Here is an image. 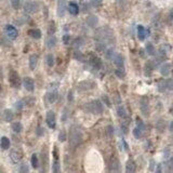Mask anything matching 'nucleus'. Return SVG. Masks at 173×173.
Segmentation results:
<instances>
[{
    "label": "nucleus",
    "mask_w": 173,
    "mask_h": 173,
    "mask_svg": "<svg viewBox=\"0 0 173 173\" xmlns=\"http://www.w3.org/2000/svg\"><path fill=\"white\" fill-rule=\"evenodd\" d=\"M82 142V132L78 127H72L69 130V143L70 146L76 147Z\"/></svg>",
    "instance_id": "f257e3e1"
},
{
    "label": "nucleus",
    "mask_w": 173,
    "mask_h": 173,
    "mask_svg": "<svg viewBox=\"0 0 173 173\" xmlns=\"http://www.w3.org/2000/svg\"><path fill=\"white\" fill-rule=\"evenodd\" d=\"M84 108L88 113H92V114H101L104 111V107H103V104L100 100H94V101H91L89 103H86L84 105Z\"/></svg>",
    "instance_id": "f03ea898"
},
{
    "label": "nucleus",
    "mask_w": 173,
    "mask_h": 173,
    "mask_svg": "<svg viewBox=\"0 0 173 173\" xmlns=\"http://www.w3.org/2000/svg\"><path fill=\"white\" fill-rule=\"evenodd\" d=\"M9 81L10 84L13 86V88H20L21 86V78L18 76V74L15 70H10L9 73Z\"/></svg>",
    "instance_id": "7ed1b4c3"
},
{
    "label": "nucleus",
    "mask_w": 173,
    "mask_h": 173,
    "mask_svg": "<svg viewBox=\"0 0 173 173\" xmlns=\"http://www.w3.org/2000/svg\"><path fill=\"white\" fill-rule=\"evenodd\" d=\"M24 10L28 14H33L39 10V3L37 1H27V2H25Z\"/></svg>",
    "instance_id": "20e7f679"
},
{
    "label": "nucleus",
    "mask_w": 173,
    "mask_h": 173,
    "mask_svg": "<svg viewBox=\"0 0 173 173\" xmlns=\"http://www.w3.org/2000/svg\"><path fill=\"white\" fill-rule=\"evenodd\" d=\"M109 170L111 173H121V167H120L119 159L117 157H111V162H109Z\"/></svg>",
    "instance_id": "39448f33"
},
{
    "label": "nucleus",
    "mask_w": 173,
    "mask_h": 173,
    "mask_svg": "<svg viewBox=\"0 0 173 173\" xmlns=\"http://www.w3.org/2000/svg\"><path fill=\"white\" fill-rule=\"evenodd\" d=\"M4 32H6V35L9 37L11 40H15V39L18 38V29L15 28L14 26L12 25H7L6 28H4Z\"/></svg>",
    "instance_id": "423d86ee"
},
{
    "label": "nucleus",
    "mask_w": 173,
    "mask_h": 173,
    "mask_svg": "<svg viewBox=\"0 0 173 173\" xmlns=\"http://www.w3.org/2000/svg\"><path fill=\"white\" fill-rule=\"evenodd\" d=\"M47 125H48L49 128L51 129H55L56 127V118H55V114L52 111H48L47 113Z\"/></svg>",
    "instance_id": "0eeeda50"
},
{
    "label": "nucleus",
    "mask_w": 173,
    "mask_h": 173,
    "mask_svg": "<svg viewBox=\"0 0 173 173\" xmlns=\"http://www.w3.org/2000/svg\"><path fill=\"white\" fill-rule=\"evenodd\" d=\"M95 86V84L93 81H81L77 86V89L79 91H86V90H91Z\"/></svg>",
    "instance_id": "6e6552de"
},
{
    "label": "nucleus",
    "mask_w": 173,
    "mask_h": 173,
    "mask_svg": "<svg viewBox=\"0 0 173 173\" xmlns=\"http://www.w3.org/2000/svg\"><path fill=\"white\" fill-rule=\"evenodd\" d=\"M66 0H57V9H56V12H57V16L59 18H63L64 14H65V11H66Z\"/></svg>",
    "instance_id": "1a4fd4ad"
},
{
    "label": "nucleus",
    "mask_w": 173,
    "mask_h": 173,
    "mask_svg": "<svg viewBox=\"0 0 173 173\" xmlns=\"http://www.w3.org/2000/svg\"><path fill=\"white\" fill-rule=\"evenodd\" d=\"M90 64L94 67L95 69H100L102 67V61L100 57H97L96 55H94V54H90Z\"/></svg>",
    "instance_id": "9d476101"
},
{
    "label": "nucleus",
    "mask_w": 173,
    "mask_h": 173,
    "mask_svg": "<svg viewBox=\"0 0 173 173\" xmlns=\"http://www.w3.org/2000/svg\"><path fill=\"white\" fill-rule=\"evenodd\" d=\"M23 84H24L25 89H26L27 91H29V92L34 91V89H35V82H34L33 79L29 78V77L24 78V80H23Z\"/></svg>",
    "instance_id": "9b49d317"
},
{
    "label": "nucleus",
    "mask_w": 173,
    "mask_h": 173,
    "mask_svg": "<svg viewBox=\"0 0 173 173\" xmlns=\"http://www.w3.org/2000/svg\"><path fill=\"white\" fill-rule=\"evenodd\" d=\"M113 62L114 64L118 67V68H123V65H125V62H123V57L121 54H115L113 57Z\"/></svg>",
    "instance_id": "f8f14e48"
},
{
    "label": "nucleus",
    "mask_w": 173,
    "mask_h": 173,
    "mask_svg": "<svg viewBox=\"0 0 173 173\" xmlns=\"http://www.w3.org/2000/svg\"><path fill=\"white\" fill-rule=\"evenodd\" d=\"M135 171H136L135 162L132 159H129L125 164V173H135Z\"/></svg>",
    "instance_id": "ddd939ff"
},
{
    "label": "nucleus",
    "mask_w": 173,
    "mask_h": 173,
    "mask_svg": "<svg viewBox=\"0 0 173 173\" xmlns=\"http://www.w3.org/2000/svg\"><path fill=\"white\" fill-rule=\"evenodd\" d=\"M57 95H59V94H57L56 89H52L47 93V100H48L49 103L52 104V103H54V102L57 100Z\"/></svg>",
    "instance_id": "4468645a"
},
{
    "label": "nucleus",
    "mask_w": 173,
    "mask_h": 173,
    "mask_svg": "<svg viewBox=\"0 0 173 173\" xmlns=\"http://www.w3.org/2000/svg\"><path fill=\"white\" fill-rule=\"evenodd\" d=\"M10 158H11V160H12L13 163H18V162H20L21 159H22L21 152L14 149V150H12V152H10Z\"/></svg>",
    "instance_id": "2eb2a0df"
},
{
    "label": "nucleus",
    "mask_w": 173,
    "mask_h": 173,
    "mask_svg": "<svg viewBox=\"0 0 173 173\" xmlns=\"http://www.w3.org/2000/svg\"><path fill=\"white\" fill-rule=\"evenodd\" d=\"M67 10L72 15H78L79 13V7L75 2H69V4L67 6Z\"/></svg>",
    "instance_id": "dca6fc26"
},
{
    "label": "nucleus",
    "mask_w": 173,
    "mask_h": 173,
    "mask_svg": "<svg viewBox=\"0 0 173 173\" xmlns=\"http://www.w3.org/2000/svg\"><path fill=\"white\" fill-rule=\"evenodd\" d=\"M37 64H38V55L37 54H33L29 56V68L32 70L37 67Z\"/></svg>",
    "instance_id": "f3484780"
},
{
    "label": "nucleus",
    "mask_w": 173,
    "mask_h": 173,
    "mask_svg": "<svg viewBox=\"0 0 173 173\" xmlns=\"http://www.w3.org/2000/svg\"><path fill=\"white\" fill-rule=\"evenodd\" d=\"M160 73L162 76H164V77H167V76H169L171 73V64H169V63H166V64H163V65L161 66V69H160Z\"/></svg>",
    "instance_id": "a211bd4d"
},
{
    "label": "nucleus",
    "mask_w": 173,
    "mask_h": 173,
    "mask_svg": "<svg viewBox=\"0 0 173 173\" xmlns=\"http://www.w3.org/2000/svg\"><path fill=\"white\" fill-rule=\"evenodd\" d=\"M140 106H141V111L144 115H147V111H148V100L146 97H143L142 101L140 102Z\"/></svg>",
    "instance_id": "6ab92c4d"
},
{
    "label": "nucleus",
    "mask_w": 173,
    "mask_h": 173,
    "mask_svg": "<svg viewBox=\"0 0 173 173\" xmlns=\"http://www.w3.org/2000/svg\"><path fill=\"white\" fill-rule=\"evenodd\" d=\"M28 35L34 39H39L41 38V32L38 28H33V29L28 30Z\"/></svg>",
    "instance_id": "aec40b11"
},
{
    "label": "nucleus",
    "mask_w": 173,
    "mask_h": 173,
    "mask_svg": "<svg viewBox=\"0 0 173 173\" xmlns=\"http://www.w3.org/2000/svg\"><path fill=\"white\" fill-rule=\"evenodd\" d=\"M137 37L140 40H144L145 37H146V29L144 28V26L142 25H139L137 26Z\"/></svg>",
    "instance_id": "412c9836"
},
{
    "label": "nucleus",
    "mask_w": 173,
    "mask_h": 173,
    "mask_svg": "<svg viewBox=\"0 0 173 173\" xmlns=\"http://www.w3.org/2000/svg\"><path fill=\"white\" fill-rule=\"evenodd\" d=\"M3 118H4V120L6 121H12L13 118H14V114H13V111H11V109H6V111H3Z\"/></svg>",
    "instance_id": "4be33fe9"
},
{
    "label": "nucleus",
    "mask_w": 173,
    "mask_h": 173,
    "mask_svg": "<svg viewBox=\"0 0 173 173\" xmlns=\"http://www.w3.org/2000/svg\"><path fill=\"white\" fill-rule=\"evenodd\" d=\"M10 140L8 139V137H6V136H2L1 137V140H0V146H1V148L2 149H9V147H10Z\"/></svg>",
    "instance_id": "5701e85b"
},
{
    "label": "nucleus",
    "mask_w": 173,
    "mask_h": 173,
    "mask_svg": "<svg viewBox=\"0 0 173 173\" xmlns=\"http://www.w3.org/2000/svg\"><path fill=\"white\" fill-rule=\"evenodd\" d=\"M86 24L89 25L90 27H95V25L97 24V18L94 15H91L86 18Z\"/></svg>",
    "instance_id": "b1692460"
},
{
    "label": "nucleus",
    "mask_w": 173,
    "mask_h": 173,
    "mask_svg": "<svg viewBox=\"0 0 173 173\" xmlns=\"http://www.w3.org/2000/svg\"><path fill=\"white\" fill-rule=\"evenodd\" d=\"M47 45H48V48L52 49L54 48L55 45H56V38L54 36H50L47 40Z\"/></svg>",
    "instance_id": "393cba45"
},
{
    "label": "nucleus",
    "mask_w": 173,
    "mask_h": 173,
    "mask_svg": "<svg viewBox=\"0 0 173 173\" xmlns=\"http://www.w3.org/2000/svg\"><path fill=\"white\" fill-rule=\"evenodd\" d=\"M12 130L15 132V133H20L23 130V127H22L21 122H13L12 123Z\"/></svg>",
    "instance_id": "a878e982"
},
{
    "label": "nucleus",
    "mask_w": 173,
    "mask_h": 173,
    "mask_svg": "<svg viewBox=\"0 0 173 173\" xmlns=\"http://www.w3.org/2000/svg\"><path fill=\"white\" fill-rule=\"evenodd\" d=\"M24 101H25L24 103L27 106H33V105L35 104V102H36V99L33 97V96H27V97L24 99Z\"/></svg>",
    "instance_id": "bb28decb"
},
{
    "label": "nucleus",
    "mask_w": 173,
    "mask_h": 173,
    "mask_svg": "<svg viewBox=\"0 0 173 173\" xmlns=\"http://www.w3.org/2000/svg\"><path fill=\"white\" fill-rule=\"evenodd\" d=\"M32 166H33L34 169H37L39 167L38 157H37L36 154H33V156H32Z\"/></svg>",
    "instance_id": "cd10ccee"
},
{
    "label": "nucleus",
    "mask_w": 173,
    "mask_h": 173,
    "mask_svg": "<svg viewBox=\"0 0 173 173\" xmlns=\"http://www.w3.org/2000/svg\"><path fill=\"white\" fill-rule=\"evenodd\" d=\"M146 52L149 55H154V54H155V48H154V45H152L150 42H148L146 45Z\"/></svg>",
    "instance_id": "c85d7f7f"
},
{
    "label": "nucleus",
    "mask_w": 173,
    "mask_h": 173,
    "mask_svg": "<svg viewBox=\"0 0 173 173\" xmlns=\"http://www.w3.org/2000/svg\"><path fill=\"white\" fill-rule=\"evenodd\" d=\"M115 74H116L117 77L120 78V79H125V70H123V68H118V69H116Z\"/></svg>",
    "instance_id": "c756f323"
},
{
    "label": "nucleus",
    "mask_w": 173,
    "mask_h": 173,
    "mask_svg": "<svg viewBox=\"0 0 173 173\" xmlns=\"http://www.w3.org/2000/svg\"><path fill=\"white\" fill-rule=\"evenodd\" d=\"M117 114H118V116L121 117V118H125V109L123 106H118L117 108Z\"/></svg>",
    "instance_id": "7c9ffc66"
},
{
    "label": "nucleus",
    "mask_w": 173,
    "mask_h": 173,
    "mask_svg": "<svg viewBox=\"0 0 173 173\" xmlns=\"http://www.w3.org/2000/svg\"><path fill=\"white\" fill-rule=\"evenodd\" d=\"M47 64H48V66H50V67H52V66L54 65V56L52 54H48V55H47Z\"/></svg>",
    "instance_id": "2f4dec72"
},
{
    "label": "nucleus",
    "mask_w": 173,
    "mask_h": 173,
    "mask_svg": "<svg viewBox=\"0 0 173 173\" xmlns=\"http://www.w3.org/2000/svg\"><path fill=\"white\" fill-rule=\"evenodd\" d=\"M158 90L160 91V92H164L167 89V82L166 81H161V82H159L158 84Z\"/></svg>",
    "instance_id": "473e14b6"
},
{
    "label": "nucleus",
    "mask_w": 173,
    "mask_h": 173,
    "mask_svg": "<svg viewBox=\"0 0 173 173\" xmlns=\"http://www.w3.org/2000/svg\"><path fill=\"white\" fill-rule=\"evenodd\" d=\"M52 170H53V173H59V170H60V164H59L57 159H55L53 164H52Z\"/></svg>",
    "instance_id": "72a5a7b5"
},
{
    "label": "nucleus",
    "mask_w": 173,
    "mask_h": 173,
    "mask_svg": "<svg viewBox=\"0 0 173 173\" xmlns=\"http://www.w3.org/2000/svg\"><path fill=\"white\" fill-rule=\"evenodd\" d=\"M142 134H143V131L140 130L139 128H135L134 130H133V135H134L135 139H141V137H142Z\"/></svg>",
    "instance_id": "f704fd0d"
},
{
    "label": "nucleus",
    "mask_w": 173,
    "mask_h": 173,
    "mask_svg": "<svg viewBox=\"0 0 173 173\" xmlns=\"http://www.w3.org/2000/svg\"><path fill=\"white\" fill-rule=\"evenodd\" d=\"M28 166L26 163H22L21 167H20V170H18V173H28Z\"/></svg>",
    "instance_id": "c9c22d12"
},
{
    "label": "nucleus",
    "mask_w": 173,
    "mask_h": 173,
    "mask_svg": "<svg viewBox=\"0 0 173 173\" xmlns=\"http://www.w3.org/2000/svg\"><path fill=\"white\" fill-rule=\"evenodd\" d=\"M66 139H67L66 132L64 131V130H62V131L60 132V134H59V141H60V142H65Z\"/></svg>",
    "instance_id": "e433bc0d"
},
{
    "label": "nucleus",
    "mask_w": 173,
    "mask_h": 173,
    "mask_svg": "<svg viewBox=\"0 0 173 173\" xmlns=\"http://www.w3.org/2000/svg\"><path fill=\"white\" fill-rule=\"evenodd\" d=\"M54 32H55V25H54V22H51L50 25H49V35L53 36Z\"/></svg>",
    "instance_id": "4c0bfd02"
},
{
    "label": "nucleus",
    "mask_w": 173,
    "mask_h": 173,
    "mask_svg": "<svg viewBox=\"0 0 173 173\" xmlns=\"http://www.w3.org/2000/svg\"><path fill=\"white\" fill-rule=\"evenodd\" d=\"M136 125H137L136 128H139L140 130H142V131L145 129V125H144V122L141 119H139V118L136 119Z\"/></svg>",
    "instance_id": "58836bf2"
},
{
    "label": "nucleus",
    "mask_w": 173,
    "mask_h": 173,
    "mask_svg": "<svg viewBox=\"0 0 173 173\" xmlns=\"http://www.w3.org/2000/svg\"><path fill=\"white\" fill-rule=\"evenodd\" d=\"M74 56L76 60H79V61H82V54H81L80 51H75L74 52Z\"/></svg>",
    "instance_id": "ea45409f"
},
{
    "label": "nucleus",
    "mask_w": 173,
    "mask_h": 173,
    "mask_svg": "<svg viewBox=\"0 0 173 173\" xmlns=\"http://www.w3.org/2000/svg\"><path fill=\"white\" fill-rule=\"evenodd\" d=\"M105 53H106V57H107L108 60H111V59H113L114 55H115V54H114L113 49H109V50H107L106 52H105Z\"/></svg>",
    "instance_id": "a19ab883"
},
{
    "label": "nucleus",
    "mask_w": 173,
    "mask_h": 173,
    "mask_svg": "<svg viewBox=\"0 0 173 173\" xmlns=\"http://www.w3.org/2000/svg\"><path fill=\"white\" fill-rule=\"evenodd\" d=\"M11 4L14 9H18L20 7V0H11Z\"/></svg>",
    "instance_id": "79ce46f5"
},
{
    "label": "nucleus",
    "mask_w": 173,
    "mask_h": 173,
    "mask_svg": "<svg viewBox=\"0 0 173 173\" xmlns=\"http://www.w3.org/2000/svg\"><path fill=\"white\" fill-rule=\"evenodd\" d=\"M93 7H100L102 4V0H90Z\"/></svg>",
    "instance_id": "37998d69"
},
{
    "label": "nucleus",
    "mask_w": 173,
    "mask_h": 173,
    "mask_svg": "<svg viewBox=\"0 0 173 173\" xmlns=\"http://www.w3.org/2000/svg\"><path fill=\"white\" fill-rule=\"evenodd\" d=\"M121 130H122V132L123 133H127L128 132V123L127 122H123V123H121Z\"/></svg>",
    "instance_id": "c03bdc74"
},
{
    "label": "nucleus",
    "mask_w": 173,
    "mask_h": 173,
    "mask_svg": "<svg viewBox=\"0 0 173 173\" xmlns=\"http://www.w3.org/2000/svg\"><path fill=\"white\" fill-rule=\"evenodd\" d=\"M15 108H16L18 111H22V108H23V102L18 101V103H15Z\"/></svg>",
    "instance_id": "a18cd8bd"
},
{
    "label": "nucleus",
    "mask_w": 173,
    "mask_h": 173,
    "mask_svg": "<svg viewBox=\"0 0 173 173\" xmlns=\"http://www.w3.org/2000/svg\"><path fill=\"white\" fill-rule=\"evenodd\" d=\"M166 82H167V89L168 90H172V82H173L172 79H168Z\"/></svg>",
    "instance_id": "49530a36"
},
{
    "label": "nucleus",
    "mask_w": 173,
    "mask_h": 173,
    "mask_svg": "<svg viewBox=\"0 0 173 173\" xmlns=\"http://www.w3.org/2000/svg\"><path fill=\"white\" fill-rule=\"evenodd\" d=\"M169 156H170V148L167 147V148L164 149V158H169Z\"/></svg>",
    "instance_id": "de8ad7c7"
},
{
    "label": "nucleus",
    "mask_w": 173,
    "mask_h": 173,
    "mask_svg": "<svg viewBox=\"0 0 173 173\" xmlns=\"http://www.w3.org/2000/svg\"><path fill=\"white\" fill-rule=\"evenodd\" d=\"M103 101L107 106H111V102H109V100H108V97L106 95H103Z\"/></svg>",
    "instance_id": "09e8293b"
},
{
    "label": "nucleus",
    "mask_w": 173,
    "mask_h": 173,
    "mask_svg": "<svg viewBox=\"0 0 173 173\" xmlns=\"http://www.w3.org/2000/svg\"><path fill=\"white\" fill-rule=\"evenodd\" d=\"M63 40H64V43H65V45H68V42H69V36L68 35H65V36L63 37Z\"/></svg>",
    "instance_id": "8fccbe9b"
},
{
    "label": "nucleus",
    "mask_w": 173,
    "mask_h": 173,
    "mask_svg": "<svg viewBox=\"0 0 173 173\" xmlns=\"http://www.w3.org/2000/svg\"><path fill=\"white\" fill-rule=\"evenodd\" d=\"M68 101L69 102H73V100H74V95H73V91H69V93H68Z\"/></svg>",
    "instance_id": "3c124183"
},
{
    "label": "nucleus",
    "mask_w": 173,
    "mask_h": 173,
    "mask_svg": "<svg viewBox=\"0 0 173 173\" xmlns=\"http://www.w3.org/2000/svg\"><path fill=\"white\" fill-rule=\"evenodd\" d=\"M156 173H162V169H161V164L157 166V169H156Z\"/></svg>",
    "instance_id": "603ef678"
},
{
    "label": "nucleus",
    "mask_w": 173,
    "mask_h": 173,
    "mask_svg": "<svg viewBox=\"0 0 173 173\" xmlns=\"http://www.w3.org/2000/svg\"><path fill=\"white\" fill-rule=\"evenodd\" d=\"M113 132H114V128L111 127V125H108V133H109V134H111Z\"/></svg>",
    "instance_id": "864d4df0"
},
{
    "label": "nucleus",
    "mask_w": 173,
    "mask_h": 173,
    "mask_svg": "<svg viewBox=\"0 0 173 173\" xmlns=\"http://www.w3.org/2000/svg\"><path fill=\"white\" fill-rule=\"evenodd\" d=\"M1 92H2V88H1V84H0V94H1Z\"/></svg>",
    "instance_id": "5fc2aeb1"
},
{
    "label": "nucleus",
    "mask_w": 173,
    "mask_h": 173,
    "mask_svg": "<svg viewBox=\"0 0 173 173\" xmlns=\"http://www.w3.org/2000/svg\"><path fill=\"white\" fill-rule=\"evenodd\" d=\"M0 173H3V172H2V171H0Z\"/></svg>",
    "instance_id": "6e6d98bb"
}]
</instances>
